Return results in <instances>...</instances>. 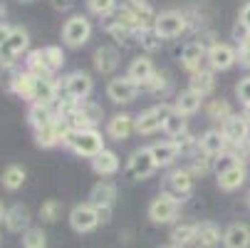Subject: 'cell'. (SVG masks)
Returning a JSON list of instances; mask_svg holds the SVG:
<instances>
[{"mask_svg": "<svg viewBox=\"0 0 250 248\" xmlns=\"http://www.w3.org/2000/svg\"><path fill=\"white\" fill-rule=\"evenodd\" d=\"M243 117L250 122V104H245V107H243Z\"/></svg>", "mask_w": 250, "mask_h": 248, "instance_id": "57", "label": "cell"}, {"mask_svg": "<svg viewBox=\"0 0 250 248\" xmlns=\"http://www.w3.org/2000/svg\"><path fill=\"white\" fill-rule=\"evenodd\" d=\"M154 72H156V69H154V62H151L146 55H139V57L131 60V65H129V69H126V77H131L136 85H144Z\"/></svg>", "mask_w": 250, "mask_h": 248, "instance_id": "22", "label": "cell"}, {"mask_svg": "<svg viewBox=\"0 0 250 248\" xmlns=\"http://www.w3.org/2000/svg\"><path fill=\"white\" fill-rule=\"evenodd\" d=\"M213 169V157H208V154H203V152H198L196 157H191V174L196 176V174H208Z\"/></svg>", "mask_w": 250, "mask_h": 248, "instance_id": "47", "label": "cell"}, {"mask_svg": "<svg viewBox=\"0 0 250 248\" xmlns=\"http://www.w3.org/2000/svg\"><path fill=\"white\" fill-rule=\"evenodd\" d=\"M69 226L77 233H89L99 226V216H97V208L87 201V203H77L72 211H69Z\"/></svg>", "mask_w": 250, "mask_h": 248, "instance_id": "7", "label": "cell"}, {"mask_svg": "<svg viewBox=\"0 0 250 248\" xmlns=\"http://www.w3.org/2000/svg\"><path fill=\"white\" fill-rule=\"evenodd\" d=\"M206 114H208V119L223 124V122L233 114V110H230V104H228L226 99H210L208 107H206Z\"/></svg>", "mask_w": 250, "mask_h": 248, "instance_id": "36", "label": "cell"}, {"mask_svg": "<svg viewBox=\"0 0 250 248\" xmlns=\"http://www.w3.org/2000/svg\"><path fill=\"white\" fill-rule=\"evenodd\" d=\"M238 62H240V67L250 69V47H240L238 50Z\"/></svg>", "mask_w": 250, "mask_h": 248, "instance_id": "53", "label": "cell"}, {"mask_svg": "<svg viewBox=\"0 0 250 248\" xmlns=\"http://www.w3.org/2000/svg\"><path fill=\"white\" fill-rule=\"evenodd\" d=\"M15 80H18V69L15 67H0V87H3L5 92H13Z\"/></svg>", "mask_w": 250, "mask_h": 248, "instance_id": "49", "label": "cell"}, {"mask_svg": "<svg viewBox=\"0 0 250 248\" xmlns=\"http://www.w3.org/2000/svg\"><path fill=\"white\" fill-rule=\"evenodd\" d=\"M164 132H166L171 139H178L181 134H186V132H188V119L173 110V112H171V117H168V119H166V124H164Z\"/></svg>", "mask_w": 250, "mask_h": 248, "instance_id": "35", "label": "cell"}, {"mask_svg": "<svg viewBox=\"0 0 250 248\" xmlns=\"http://www.w3.org/2000/svg\"><path fill=\"white\" fill-rule=\"evenodd\" d=\"M117 65H119V52H117V47L102 45V47L94 52V67H97V72L112 75L114 69H117Z\"/></svg>", "mask_w": 250, "mask_h": 248, "instance_id": "20", "label": "cell"}, {"mask_svg": "<svg viewBox=\"0 0 250 248\" xmlns=\"http://www.w3.org/2000/svg\"><path fill=\"white\" fill-rule=\"evenodd\" d=\"M77 110L89 119V124H92V127H94V124H99V122H102V117H104V110L99 107L97 102H92V99H82Z\"/></svg>", "mask_w": 250, "mask_h": 248, "instance_id": "44", "label": "cell"}, {"mask_svg": "<svg viewBox=\"0 0 250 248\" xmlns=\"http://www.w3.org/2000/svg\"><path fill=\"white\" fill-rule=\"evenodd\" d=\"M151 149V157L156 161V169L159 166H171L176 159H178V147L173 139H164V141H156V144L149 147Z\"/></svg>", "mask_w": 250, "mask_h": 248, "instance_id": "18", "label": "cell"}, {"mask_svg": "<svg viewBox=\"0 0 250 248\" xmlns=\"http://www.w3.org/2000/svg\"><path fill=\"white\" fill-rule=\"evenodd\" d=\"M221 132L226 134L230 147H243V144H248V141H250V122L243 114H230L221 124Z\"/></svg>", "mask_w": 250, "mask_h": 248, "instance_id": "6", "label": "cell"}, {"mask_svg": "<svg viewBox=\"0 0 250 248\" xmlns=\"http://www.w3.org/2000/svg\"><path fill=\"white\" fill-rule=\"evenodd\" d=\"M20 3H38V0H20Z\"/></svg>", "mask_w": 250, "mask_h": 248, "instance_id": "60", "label": "cell"}, {"mask_svg": "<svg viewBox=\"0 0 250 248\" xmlns=\"http://www.w3.org/2000/svg\"><path fill=\"white\" fill-rule=\"evenodd\" d=\"M35 87H38V80H35L30 72H18V80H15V87H13V92L18 97H22L32 104L35 102Z\"/></svg>", "mask_w": 250, "mask_h": 248, "instance_id": "34", "label": "cell"}, {"mask_svg": "<svg viewBox=\"0 0 250 248\" xmlns=\"http://www.w3.org/2000/svg\"><path fill=\"white\" fill-rule=\"evenodd\" d=\"M57 99H60V85L55 82V77H50V80H38V87H35V102L55 107Z\"/></svg>", "mask_w": 250, "mask_h": 248, "instance_id": "29", "label": "cell"}, {"mask_svg": "<svg viewBox=\"0 0 250 248\" xmlns=\"http://www.w3.org/2000/svg\"><path fill=\"white\" fill-rule=\"evenodd\" d=\"M206 52L208 47L201 43V40H193L188 43L184 50H181V65L188 75H196L198 69H203V62H206Z\"/></svg>", "mask_w": 250, "mask_h": 248, "instance_id": "13", "label": "cell"}, {"mask_svg": "<svg viewBox=\"0 0 250 248\" xmlns=\"http://www.w3.org/2000/svg\"><path fill=\"white\" fill-rule=\"evenodd\" d=\"M206 62L213 72H218V69L226 72V69H230L238 62V50H233L230 45H223V43H213V45H208Z\"/></svg>", "mask_w": 250, "mask_h": 248, "instance_id": "5", "label": "cell"}, {"mask_svg": "<svg viewBox=\"0 0 250 248\" xmlns=\"http://www.w3.org/2000/svg\"><path fill=\"white\" fill-rule=\"evenodd\" d=\"M136 132V117L122 112V114H114L109 122H106V134L112 139L122 141V139H129L131 134Z\"/></svg>", "mask_w": 250, "mask_h": 248, "instance_id": "14", "label": "cell"}, {"mask_svg": "<svg viewBox=\"0 0 250 248\" xmlns=\"http://www.w3.org/2000/svg\"><path fill=\"white\" fill-rule=\"evenodd\" d=\"M141 90H144V92H154V94H161L166 87H168V77L164 75V72H154L144 85H139Z\"/></svg>", "mask_w": 250, "mask_h": 248, "instance_id": "46", "label": "cell"}, {"mask_svg": "<svg viewBox=\"0 0 250 248\" xmlns=\"http://www.w3.org/2000/svg\"><path fill=\"white\" fill-rule=\"evenodd\" d=\"M92 38V23L84 15H72L62 25V40L69 47H82Z\"/></svg>", "mask_w": 250, "mask_h": 248, "instance_id": "4", "label": "cell"}, {"mask_svg": "<svg viewBox=\"0 0 250 248\" xmlns=\"http://www.w3.org/2000/svg\"><path fill=\"white\" fill-rule=\"evenodd\" d=\"M62 144L69 147L80 157H87V159H94L99 152H104V139H102V134L97 129H84V132H72L69 129L67 136L62 139Z\"/></svg>", "mask_w": 250, "mask_h": 248, "instance_id": "1", "label": "cell"}, {"mask_svg": "<svg viewBox=\"0 0 250 248\" xmlns=\"http://www.w3.org/2000/svg\"><path fill=\"white\" fill-rule=\"evenodd\" d=\"M223 246L226 248H250V226L230 224L223 231Z\"/></svg>", "mask_w": 250, "mask_h": 248, "instance_id": "19", "label": "cell"}, {"mask_svg": "<svg viewBox=\"0 0 250 248\" xmlns=\"http://www.w3.org/2000/svg\"><path fill=\"white\" fill-rule=\"evenodd\" d=\"M87 5H89V13L99 18H112L119 8L117 0H87Z\"/></svg>", "mask_w": 250, "mask_h": 248, "instance_id": "39", "label": "cell"}, {"mask_svg": "<svg viewBox=\"0 0 250 248\" xmlns=\"http://www.w3.org/2000/svg\"><path fill=\"white\" fill-rule=\"evenodd\" d=\"M235 94H238V99L243 102V107H245V104H250V75L243 77V80L235 85Z\"/></svg>", "mask_w": 250, "mask_h": 248, "instance_id": "51", "label": "cell"}, {"mask_svg": "<svg viewBox=\"0 0 250 248\" xmlns=\"http://www.w3.org/2000/svg\"><path fill=\"white\" fill-rule=\"evenodd\" d=\"M159 129H164V122H161L156 107L141 112V114L136 117V134H154V132H159Z\"/></svg>", "mask_w": 250, "mask_h": 248, "instance_id": "30", "label": "cell"}, {"mask_svg": "<svg viewBox=\"0 0 250 248\" xmlns=\"http://www.w3.org/2000/svg\"><path fill=\"white\" fill-rule=\"evenodd\" d=\"M114 20L122 25V27H126V30H131V32H141V23L134 18V13L126 8V5H122V8H117V13H114Z\"/></svg>", "mask_w": 250, "mask_h": 248, "instance_id": "42", "label": "cell"}, {"mask_svg": "<svg viewBox=\"0 0 250 248\" xmlns=\"http://www.w3.org/2000/svg\"><path fill=\"white\" fill-rule=\"evenodd\" d=\"M176 141V147H178V154L181 157H196L201 149H198V139L191 134V132H186V134H181L178 139H173Z\"/></svg>", "mask_w": 250, "mask_h": 248, "instance_id": "40", "label": "cell"}, {"mask_svg": "<svg viewBox=\"0 0 250 248\" xmlns=\"http://www.w3.org/2000/svg\"><path fill=\"white\" fill-rule=\"evenodd\" d=\"M8 45L13 47V52H25L27 47H30V35H27V30L25 27H13V32H10V40H8Z\"/></svg>", "mask_w": 250, "mask_h": 248, "instance_id": "43", "label": "cell"}, {"mask_svg": "<svg viewBox=\"0 0 250 248\" xmlns=\"http://www.w3.org/2000/svg\"><path fill=\"white\" fill-rule=\"evenodd\" d=\"M60 211H62L60 201L50 199V201H45V203L40 206V219H42L45 224H55V221L60 219Z\"/></svg>", "mask_w": 250, "mask_h": 248, "instance_id": "48", "label": "cell"}, {"mask_svg": "<svg viewBox=\"0 0 250 248\" xmlns=\"http://www.w3.org/2000/svg\"><path fill=\"white\" fill-rule=\"evenodd\" d=\"M248 147H250V141H248Z\"/></svg>", "mask_w": 250, "mask_h": 248, "instance_id": "63", "label": "cell"}, {"mask_svg": "<svg viewBox=\"0 0 250 248\" xmlns=\"http://www.w3.org/2000/svg\"><path fill=\"white\" fill-rule=\"evenodd\" d=\"M117 201V186L112 181H97L89 191V203L94 208H114Z\"/></svg>", "mask_w": 250, "mask_h": 248, "instance_id": "15", "label": "cell"}, {"mask_svg": "<svg viewBox=\"0 0 250 248\" xmlns=\"http://www.w3.org/2000/svg\"><path fill=\"white\" fill-rule=\"evenodd\" d=\"M50 3H52V8H55V10H60V13H67V10H72L75 0H50Z\"/></svg>", "mask_w": 250, "mask_h": 248, "instance_id": "52", "label": "cell"}, {"mask_svg": "<svg viewBox=\"0 0 250 248\" xmlns=\"http://www.w3.org/2000/svg\"><path fill=\"white\" fill-rule=\"evenodd\" d=\"M154 30L161 35L164 40H171V38H178L188 30V18L181 13V10H164L156 15V23H154Z\"/></svg>", "mask_w": 250, "mask_h": 248, "instance_id": "3", "label": "cell"}, {"mask_svg": "<svg viewBox=\"0 0 250 248\" xmlns=\"http://www.w3.org/2000/svg\"><path fill=\"white\" fill-rule=\"evenodd\" d=\"M3 224H5V228L10 233H25V231H30V211H27V206H22V203L10 206L5 211Z\"/></svg>", "mask_w": 250, "mask_h": 248, "instance_id": "16", "label": "cell"}, {"mask_svg": "<svg viewBox=\"0 0 250 248\" xmlns=\"http://www.w3.org/2000/svg\"><path fill=\"white\" fill-rule=\"evenodd\" d=\"M166 191L171 196H176L178 201H184L193 191V174L188 169H173L166 176Z\"/></svg>", "mask_w": 250, "mask_h": 248, "instance_id": "10", "label": "cell"}, {"mask_svg": "<svg viewBox=\"0 0 250 248\" xmlns=\"http://www.w3.org/2000/svg\"><path fill=\"white\" fill-rule=\"evenodd\" d=\"M92 90H94V82H92V77L87 75V72H72V75H67L64 77V85H62V92L67 94V97H72V99H77V102H82V99H87L89 94H92Z\"/></svg>", "mask_w": 250, "mask_h": 248, "instance_id": "9", "label": "cell"}, {"mask_svg": "<svg viewBox=\"0 0 250 248\" xmlns=\"http://www.w3.org/2000/svg\"><path fill=\"white\" fill-rule=\"evenodd\" d=\"M124 5H126V8L134 13V18L141 23V30L154 27V23H156V15H159V13H154V8L149 5V0H126Z\"/></svg>", "mask_w": 250, "mask_h": 248, "instance_id": "23", "label": "cell"}, {"mask_svg": "<svg viewBox=\"0 0 250 248\" xmlns=\"http://www.w3.org/2000/svg\"><path fill=\"white\" fill-rule=\"evenodd\" d=\"M213 87H216V80H213V69H206V67H203V69H198L196 75H191V90L198 92L201 97L210 94Z\"/></svg>", "mask_w": 250, "mask_h": 248, "instance_id": "33", "label": "cell"}, {"mask_svg": "<svg viewBox=\"0 0 250 248\" xmlns=\"http://www.w3.org/2000/svg\"><path fill=\"white\" fill-rule=\"evenodd\" d=\"M97 216H99V224H109L112 221V208H97Z\"/></svg>", "mask_w": 250, "mask_h": 248, "instance_id": "56", "label": "cell"}, {"mask_svg": "<svg viewBox=\"0 0 250 248\" xmlns=\"http://www.w3.org/2000/svg\"><path fill=\"white\" fill-rule=\"evenodd\" d=\"M161 248H176V246H171V243H168V246H161Z\"/></svg>", "mask_w": 250, "mask_h": 248, "instance_id": "61", "label": "cell"}, {"mask_svg": "<svg viewBox=\"0 0 250 248\" xmlns=\"http://www.w3.org/2000/svg\"><path fill=\"white\" fill-rule=\"evenodd\" d=\"M243 159L235 154V152H226V154H221V157H216L213 159V171H216V176H221V174H226V171H230L235 164H240Z\"/></svg>", "mask_w": 250, "mask_h": 248, "instance_id": "41", "label": "cell"}, {"mask_svg": "<svg viewBox=\"0 0 250 248\" xmlns=\"http://www.w3.org/2000/svg\"><path fill=\"white\" fill-rule=\"evenodd\" d=\"M15 60H18V52H13L8 43L0 45V67H15Z\"/></svg>", "mask_w": 250, "mask_h": 248, "instance_id": "50", "label": "cell"}, {"mask_svg": "<svg viewBox=\"0 0 250 248\" xmlns=\"http://www.w3.org/2000/svg\"><path fill=\"white\" fill-rule=\"evenodd\" d=\"M240 25L250 30V3H245L243 10H240Z\"/></svg>", "mask_w": 250, "mask_h": 248, "instance_id": "54", "label": "cell"}, {"mask_svg": "<svg viewBox=\"0 0 250 248\" xmlns=\"http://www.w3.org/2000/svg\"><path fill=\"white\" fill-rule=\"evenodd\" d=\"M47 246V236L42 228H30L22 233V248H45Z\"/></svg>", "mask_w": 250, "mask_h": 248, "instance_id": "45", "label": "cell"}, {"mask_svg": "<svg viewBox=\"0 0 250 248\" xmlns=\"http://www.w3.org/2000/svg\"><path fill=\"white\" fill-rule=\"evenodd\" d=\"M5 15V5H0V18H3Z\"/></svg>", "mask_w": 250, "mask_h": 248, "instance_id": "59", "label": "cell"}, {"mask_svg": "<svg viewBox=\"0 0 250 248\" xmlns=\"http://www.w3.org/2000/svg\"><path fill=\"white\" fill-rule=\"evenodd\" d=\"M221 243H223V233H221L218 224H213V221H203V224H198L193 248H218Z\"/></svg>", "mask_w": 250, "mask_h": 248, "instance_id": "17", "label": "cell"}, {"mask_svg": "<svg viewBox=\"0 0 250 248\" xmlns=\"http://www.w3.org/2000/svg\"><path fill=\"white\" fill-rule=\"evenodd\" d=\"M139 43H141V47H144L146 52H156V50H161V43H164V38L154 30V27H146V30H141L139 35Z\"/></svg>", "mask_w": 250, "mask_h": 248, "instance_id": "38", "label": "cell"}, {"mask_svg": "<svg viewBox=\"0 0 250 248\" xmlns=\"http://www.w3.org/2000/svg\"><path fill=\"white\" fill-rule=\"evenodd\" d=\"M201 104H203V97L188 87V90H184L181 94L176 97L173 110H176L178 114H184V117H191V114H196V112L201 110Z\"/></svg>", "mask_w": 250, "mask_h": 248, "instance_id": "21", "label": "cell"}, {"mask_svg": "<svg viewBox=\"0 0 250 248\" xmlns=\"http://www.w3.org/2000/svg\"><path fill=\"white\" fill-rule=\"evenodd\" d=\"M139 92H141V87L126 75L124 77H114V80H109V85H106V97H109L112 102H117V104L134 102Z\"/></svg>", "mask_w": 250, "mask_h": 248, "instance_id": "8", "label": "cell"}, {"mask_svg": "<svg viewBox=\"0 0 250 248\" xmlns=\"http://www.w3.org/2000/svg\"><path fill=\"white\" fill-rule=\"evenodd\" d=\"M126 171L134 176V179H146L156 171V161L151 157V149L149 147H141L136 149L131 157H129V164H126Z\"/></svg>", "mask_w": 250, "mask_h": 248, "instance_id": "11", "label": "cell"}, {"mask_svg": "<svg viewBox=\"0 0 250 248\" xmlns=\"http://www.w3.org/2000/svg\"><path fill=\"white\" fill-rule=\"evenodd\" d=\"M25 179H27V174H25V169H22V166H18V164L5 166V169H3V174H0L3 189H8V191H18V189H22Z\"/></svg>", "mask_w": 250, "mask_h": 248, "instance_id": "31", "label": "cell"}, {"mask_svg": "<svg viewBox=\"0 0 250 248\" xmlns=\"http://www.w3.org/2000/svg\"><path fill=\"white\" fill-rule=\"evenodd\" d=\"M25 72H30L35 80H50L52 72L45 65V57H42V47L40 50H30L27 52V60H25Z\"/></svg>", "mask_w": 250, "mask_h": 248, "instance_id": "26", "label": "cell"}, {"mask_svg": "<svg viewBox=\"0 0 250 248\" xmlns=\"http://www.w3.org/2000/svg\"><path fill=\"white\" fill-rule=\"evenodd\" d=\"M27 122L32 129H42L50 122H55V110L50 104H40V102H32L30 110H27Z\"/></svg>", "mask_w": 250, "mask_h": 248, "instance_id": "24", "label": "cell"}, {"mask_svg": "<svg viewBox=\"0 0 250 248\" xmlns=\"http://www.w3.org/2000/svg\"><path fill=\"white\" fill-rule=\"evenodd\" d=\"M92 169L99 174V176H112L119 171V157L112 152V149H104L99 152L94 159H92Z\"/></svg>", "mask_w": 250, "mask_h": 248, "instance_id": "27", "label": "cell"}, {"mask_svg": "<svg viewBox=\"0 0 250 248\" xmlns=\"http://www.w3.org/2000/svg\"><path fill=\"white\" fill-rule=\"evenodd\" d=\"M104 30H106V35H109V38H112L117 45H122V47L131 45V43H134V38H136V32H131V30L122 27V25H119L114 18L104 23Z\"/></svg>", "mask_w": 250, "mask_h": 248, "instance_id": "32", "label": "cell"}, {"mask_svg": "<svg viewBox=\"0 0 250 248\" xmlns=\"http://www.w3.org/2000/svg\"><path fill=\"white\" fill-rule=\"evenodd\" d=\"M42 57H45V65H47V69L55 75L57 69H62V65H64V52H62V47H57V45H47V47H42Z\"/></svg>", "mask_w": 250, "mask_h": 248, "instance_id": "37", "label": "cell"}, {"mask_svg": "<svg viewBox=\"0 0 250 248\" xmlns=\"http://www.w3.org/2000/svg\"><path fill=\"white\" fill-rule=\"evenodd\" d=\"M5 211H8V208L3 206V201H0V224H3V219H5Z\"/></svg>", "mask_w": 250, "mask_h": 248, "instance_id": "58", "label": "cell"}, {"mask_svg": "<svg viewBox=\"0 0 250 248\" xmlns=\"http://www.w3.org/2000/svg\"><path fill=\"white\" fill-rule=\"evenodd\" d=\"M248 206H250V194H248Z\"/></svg>", "mask_w": 250, "mask_h": 248, "instance_id": "62", "label": "cell"}, {"mask_svg": "<svg viewBox=\"0 0 250 248\" xmlns=\"http://www.w3.org/2000/svg\"><path fill=\"white\" fill-rule=\"evenodd\" d=\"M245 176H248V169H245V164L240 161V164H235L230 171H226V174L218 176V189H221V191H235V189H240V186L245 184Z\"/></svg>", "mask_w": 250, "mask_h": 248, "instance_id": "25", "label": "cell"}, {"mask_svg": "<svg viewBox=\"0 0 250 248\" xmlns=\"http://www.w3.org/2000/svg\"><path fill=\"white\" fill-rule=\"evenodd\" d=\"M228 139H226V134L221 132V129H208V132H203L201 134V139H198V149L203 152V154H208V157H221V154H226L228 152Z\"/></svg>", "mask_w": 250, "mask_h": 248, "instance_id": "12", "label": "cell"}, {"mask_svg": "<svg viewBox=\"0 0 250 248\" xmlns=\"http://www.w3.org/2000/svg\"><path fill=\"white\" fill-rule=\"evenodd\" d=\"M178 208H181V201L176 196H171L168 191H161L151 203H149V219L154 224H173L178 219Z\"/></svg>", "mask_w": 250, "mask_h": 248, "instance_id": "2", "label": "cell"}, {"mask_svg": "<svg viewBox=\"0 0 250 248\" xmlns=\"http://www.w3.org/2000/svg\"><path fill=\"white\" fill-rule=\"evenodd\" d=\"M196 231H198V224H176L171 228V246L176 248H186V246H193L196 241Z\"/></svg>", "mask_w": 250, "mask_h": 248, "instance_id": "28", "label": "cell"}, {"mask_svg": "<svg viewBox=\"0 0 250 248\" xmlns=\"http://www.w3.org/2000/svg\"><path fill=\"white\" fill-rule=\"evenodd\" d=\"M10 32H13V27H10V25L0 23V45H5V43L10 40Z\"/></svg>", "mask_w": 250, "mask_h": 248, "instance_id": "55", "label": "cell"}]
</instances>
